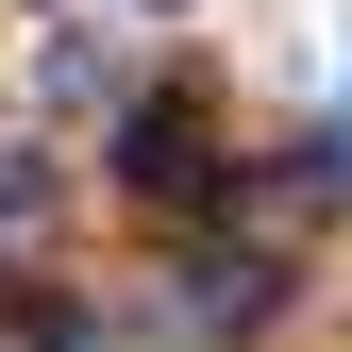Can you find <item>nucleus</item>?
Returning a JSON list of instances; mask_svg holds the SVG:
<instances>
[{
	"instance_id": "2",
	"label": "nucleus",
	"mask_w": 352,
	"mask_h": 352,
	"mask_svg": "<svg viewBox=\"0 0 352 352\" xmlns=\"http://www.w3.org/2000/svg\"><path fill=\"white\" fill-rule=\"evenodd\" d=\"M185 302H201L218 336H252V319L285 302V269H269V252H201V269H185Z\"/></svg>"
},
{
	"instance_id": "3",
	"label": "nucleus",
	"mask_w": 352,
	"mask_h": 352,
	"mask_svg": "<svg viewBox=\"0 0 352 352\" xmlns=\"http://www.w3.org/2000/svg\"><path fill=\"white\" fill-rule=\"evenodd\" d=\"M151 17H185V0H151Z\"/></svg>"
},
{
	"instance_id": "1",
	"label": "nucleus",
	"mask_w": 352,
	"mask_h": 352,
	"mask_svg": "<svg viewBox=\"0 0 352 352\" xmlns=\"http://www.w3.org/2000/svg\"><path fill=\"white\" fill-rule=\"evenodd\" d=\"M118 168H135V201H201V185H218V135H201V101H135Z\"/></svg>"
}]
</instances>
